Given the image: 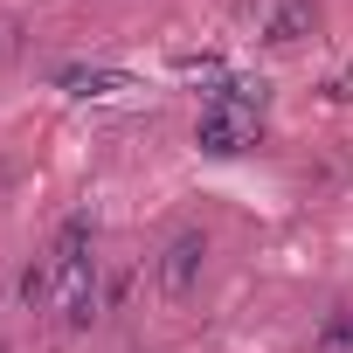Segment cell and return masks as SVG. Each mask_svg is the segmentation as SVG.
Segmentation results:
<instances>
[{
    "instance_id": "3957f363",
    "label": "cell",
    "mask_w": 353,
    "mask_h": 353,
    "mask_svg": "<svg viewBox=\"0 0 353 353\" xmlns=\"http://www.w3.org/2000/svg\"><path fill=\"white\" fill-rule=\"evenodd\" d=\"M56 312H63V332H90L104 319V270H97V256L77 263V270H56Z\"/></svg>"
},
{
    "instance_id": "6da1fadb",
    "label": "cell",
    "mask_w": 353,
    "mask_h": 353,
    "mask_svg": "<svg viewBox=\"0 0 353 353\" xmlns=\"http://www.w3.org/2000/svg\"><path fill=\"white\" fill-rule=\"evenodd\" d=\"M201 270H208V236L201 229H173L159 243V256H152V291L166 305H188L201 291Z\"/></svg>"
},
{
    "instance_id": "8992f818",
    "label": "cell",
    "mask_w": 353,
    "mask_h": 353,
    "mask_svg": "<svg viewBox=\"0 0 353 353\" xmlns=\"http://www.w3.org/2000/svg\"><path fill=\"white\" fill-rule=\"evenodd\" d=\"M90 243H97V222H90V208L63 215V229H56V243H49L56 270H77V263H90Z\"/></svg>"
},
{
    "instance_id": "52a82bcc",
    "label": "cell",
    "mask_w": 353,
    "mask_h": 353,
    "mask_svg": "<svg viewBox=\"0 0 353 353\" xmlns=\"http://www.w3.org/2000/svg\"><path fill=\"white\" fill-rule=\"evenodd\" d=\"M14 305H21V312H49V305H56V256H28V263H21Z\"/></svg>"
},
{
    "instance_id": "5b68a950",
    "label": "cell",
    "mask_w": 353,
    "mask_h": 353,
    "mask_svg": "<svg viewBox=\"0 0 353 353\" xmlns=\"http://www.w3.org/2000/svg\"><path fill=\"white\" fill-rule=\"evenodd\" d=\"M56 90L63 97H111V90H132V77L104 70V63H70V70H56Z\"/></svg>"
},
{
    "instance_id": "ba28073f",
    "label": "cell",
    "mask_w": 353,
    "mask_h": 353,
    "mask_svg": "<svg viewBox=\"0 0 353 353\" xmlns=\"http://www.w3.org/2000/svg\"><path fill=\"white\" fill-rule=\"evenodd\" d=\"M312 353H353V312H325L312 332Z\"/></svg>"
},
{
    "instance_id": "9c48e42d",
    "label": "cell",
    "mask_w": 353,
    "mask_h": 353,
    "mask_svg": "<svg viewBox=\"0 0 353 353\" xmlns=\"http://www.w3.org/2000/svg\"><path fill=\"white\" fill-rule=\"evenodd\" d=\"M215 97H229V104H243V111H256V118H263L270 83H263V77H222V90H215Z\"/></svg>"
},
{
    "instance_id": "277c9868",
    "label": "cell",
    "mask_w": 353,
    "mask_h": 353,
    "mask_svg": "<svg viewBox=\"0 0 353 353\" xmlns=\"http://www.w3.org/2000/svg\"><path fill=\"white\" fill-rule=\"evenodd\" d=\"M319 28V0H270L263 8V42L270 49H298Z\"/></svg>"
},
{
    "instance_id": "30bf717a",
    "label": "cell",
    "mask_w": 353,
    "mask_h": 353,
    "mask_svg": "<svg viewBox=\"0 0 353 353\" xmlns=\"http://www.w3.org/2000/svg\"><path fill=\"white\" fill-rule=\"evenodd\" d=\"M263 8H270V0H263Z\"/></svg>"
},
{
    "instance_id": "7a4b0ae2",
    "label": "cell",
    "mask_w": 353,
    "mask_h": 353,
    "mask_svg": "<svg viewBox=\"0 0 353 353\" xmlns=\"http://www.w3.org/2000/svg\"><path fill=\"white\" fill-rule=\"evenodd\" d=\"M256 125H263L256 111H243V104H229V97H208L201 118H194V145L215 152V159H236V152L256 145Z\"/></svg>"
}]
</instances>
